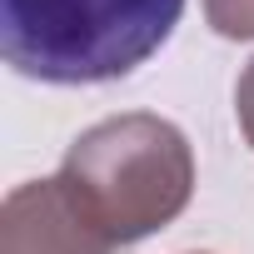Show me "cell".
<instances>
[{"mask_svg":"<svg viewBox=\"0 0 254 254\" xmlns=\"http://www.w3.org/2000/svg\"><path fill=\"white\" fill-rule=\"evenodd\" d=\"M60 180L120 249L185 214L194 194V150L175 120L130 110L90 125L65 150Z\"/></svg>","mask_w":254,"mask_h":254,"instance_id":"6da1fadb","label":"cell"},{"mask_svg":"<svg viewBox=\"0 0 254 254\" xmlns=\"http://www.w3.org/2000/svg\"><path fill=\"white\" fill-rule=\"evenodd\" d=\"M185 0H0V55L40 85L135 75L180 25Z\"/></svg>","mask_w":254,"mask_h":254,"instance_id":"7a4b0ae2","label":"cell"},{"mask_svg":"<svg viewBox=\"0 0 254 254\" xmlns=\"http://www.w3.org/2000/svg\"><path fill=\"white\" fill-rule=\"evenodd\" d=\"M0 254H115L60 175L15 185L0 209Z\"/></svg>","mask_w":254,"mask_h":254,"instance_id":"3957f363","label":"cell"},{"mask_svg":"<svg viewBox=\"0 0 254 254\" xmlns=\"http://www.w3.org/2000/svg\"><path fill=\"white\" fill-rule=\"evenodd\" d=\"M204 20L224 40H254V0H204Z\"/></svg>","mask_w":254,"mask_h":254,"instance_id":"277c9868","label":"cell"},{"mask_svg":"<svg viewBox=\"0 0 254 254\" xmlns=\"http://www.w3.org/2000/svg\"><path fill=\"white\" fill-rule=\"evenodd\" d=\"M234 115H239V130H244V140L254 150V60L244 65V75L234 85Z\"/></svg>","mask_w":254,"mask_h":254,"instance_id":"5b68a950","label":"cell"}]
</instances>
